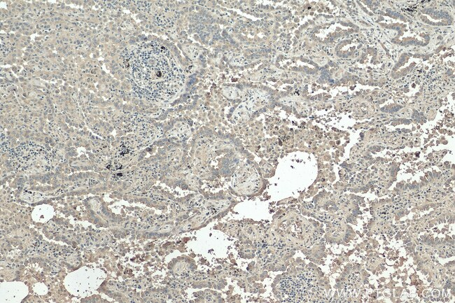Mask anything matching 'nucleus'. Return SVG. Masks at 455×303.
Segmentation results:
<instances>
[{
	"label": "nucleus",
	"mask_w": 455,
	"mask_h": 303,
	"mask_svg": "<svg viewBox=\"0 0 455 303\" xmlns=\"http://www.w3.org/2000/svg\"><path fill=\"white\" fill-rule=\"evenodd\" d=\"M135 83L148 97H174L184 83V76L173 55L163 45L150 43L137 49L132 61Z\"/></svg>",
	"instance_id": "f257e3e1"
}]
</instances>
